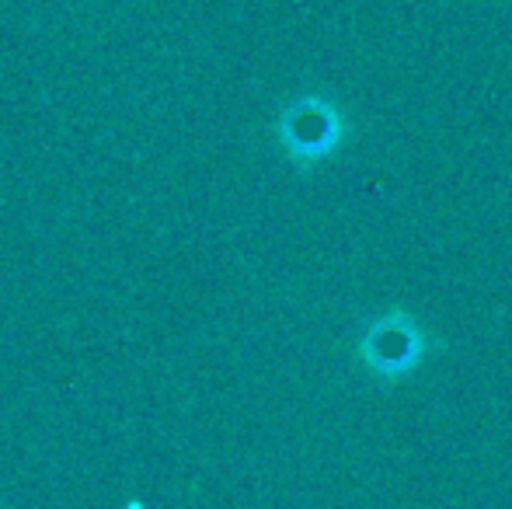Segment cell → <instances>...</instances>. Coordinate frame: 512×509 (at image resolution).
<instances>
[{
    "mask_svg": "<svg viewBox=\"0 0 512 509\" xmlns=\"http://www.w3.org/2000/svg\"><path fill=\"white\" fill-rule=\"evenodd\" d=\"M286 143H290V154L307 157V161L328 154L338 143V116L324 102L307 98L286 119Z\"/></svg>",
    "mask_w": 512,
    "mask_h": 509,
    "instance_id": "obj_1",
    "label": "cell"
},
{
    "mask_svg": "<svg viewBox=\"0 0 512 509\" xmlns=\"http://www.w3.org/2000/svg\"><path fill=\"white\" fill-rule=\"evenodd\" d=\"M366 349V360L377 367V374H401V370H408L411 363L418 360V353H422V342H418V335L411 332L401 318H391V321H380V325H373L370 339L363 342Z\"/></svg>",
    "mask_w": 512,
    "mask_h": 509,
    "instance_id": "obj_2",
    "label": "cell"
}]
</instances>
